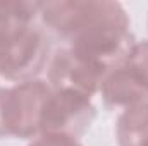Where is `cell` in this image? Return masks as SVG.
Segmentation results:
<instances>
[{"label":"cell","mask_w":148,"mask_h":146,"mask_svg":"<svg viewBox=\"0 0 148 146\" xmlns=\"http://www.w3.org/2000/svg\"><path fill=\"white\" fill-rule=\"evenodd\" d=\"M40 19L77 55L107 72L122 65L136 40L126 9L110 0L41 2Z\"/></svg>","instance_id":"cell-1"},{"label":"cell","mask_w":148,"mask_h":146,"mask_svg":"<svg viewBox=\"0 0 148 146\" xmlns=\"http://www.w3.org/2000/svg\"><path fill=\"white\" fill-rule=\"evenodd\" d=\"M50 93L52 88L43 79L17 83L9 88L3 108L5 129L9 138L35 139L41 134V110Z\"/></svg>","instance_id":"cell-2"},{"label":"cell","mask_w":148,"mask_h":146,"mask_svg":"<svg viewBox=\"0 0 148 146\" xmlns=\"http://www.w3.org/2000/svg\"><path fill=\"white\" fill-rule=\"evenodd\" d=\"M97 119V107L91 98L73 89H52L40 119L41 132L67 134L81 138Z\"/></svg>","instance_id":"cell-3"},{"label":"cell","mask_w":148,"mask_h":146,"mask_svg":"<svg viewBox=\"0 0 148 146\" xmlns=\"http://www.w3.org/2000/svg\"><path fill=\"white\" fill-rule=\"evenodd\" d=\"M50 45L45 33L36 28H23L9 33L2 77L17 83L38 79L48 64Z\"/></svg>","instance_id":"cell-4"},{"label":"cell","mask_w":148,"mask_h":146,"mask_svg":"<svg viewBox=\"0 0 148 146\" xmlns=\"http://www.w3.org/2000/svg\"><path fill=\"white\" fill-rule=\"evenodd\" d=\"M47 69V83L52 89H73L90 98L100 91V86L109 74L100 65L77 55L69 46L59 48Z\"/></svg>","instance_id":"cell-5"},{"label":"cell","mask_w":148,"mask_h":146,"mask_svg":"<svg viewBox=\"0 0 148 146\" xmlns=\"http://www.w3.org/2000/svg\"><path fill=\"white\" fill-rule=\"evenodd\" d=\"M107 108H131L148 102V86L129 65L122 64L105 76L100 91Z\"/></svg>","instance_id":"cell-6"},{"label":"cell","mask_w":148,"mask_h":146,"mask_svg":"<svg viewBox=\"0 0 148 146\" xmlns=\"http://www.w3.org/2000/svg\"><path fill=\"white\" fill-rule=\"evenodd\" d=\"M119 146H148V102L122 110L115 122Z\"/></svg>","instance_id":"cell-7"},{"label":"cell","mask_w":148,"mask_h":146,"mask_svg":"<svg viewBox=\"0 0 148 146\" xmlns=\"http://www.w3.org/2000/svg\"><path fill=\"white\" fill-rule=\"evenodd\" d=\"M41 2L31 0H0V29L12 33L35 26L40 17Z\"/></svg>","instance_id":"cell-8"},{"label":"cell","mask_w":148,"mask_h":146,"mask_svg":"<svg viewBox=\"0 0 148 146\" xmlns=\"http://www.w3.org/2000/svg\"><path fill=\"white\" fill-rule=\"evenodd\" d=\"M124 64L129 65L148 86V40L134 43V46L129 52V55H127Z\"/></svg>","instance_id":"cell-9"},{"label":"cell","mask_w":148,"mask_h":146,"mask_svg":"<svg viewBox=\"0 0 148 146\" xmlns=\"http://www.w3.org/2000/svg\"><path fill=\"white\" fill-rule=\"evenodd\" d=\"M28 146H83V143L67 134H57V132H41Z\"/></svg>","instance_id":"cell-10"},{"label":"cell","mask_w":148,"mask_h":146,"mask_svg":"<svg viewBox=\"0 0 148 146\" xmlns=\"http://www.w3.org/2000/svg\"><path fill=\"white\" fill-rule=\"evenodd\" d=\"M7 91H9V88H2V86H0V139L9 138L7 129H5V119H3V108H5Z\"/></svg>","instance_id":"cell-11"},{"label":"cell","mask_w":148,"mask_h":146,"mask_svg":"<svg viewBox=\"0 0 148 146\" xmlns=\"http://www.w3.org/2000/svg\"><path fill=\"white\" fill-rule=\"evenodd\" d=\"M7 40H9V33L3 31V29H0V76H2V69H3V60H5Z\"/></svg>","instance_id":"cell-12"}]
</instances>
